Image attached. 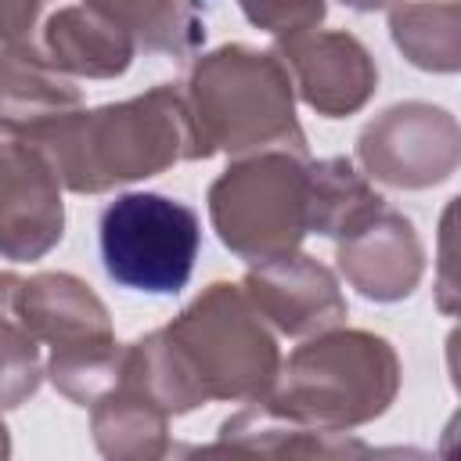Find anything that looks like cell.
Listing matches in <instances>:
<instances>
[{"label": "cell", "instance_id": "1", "mask_svg": "<svg viewBox=\"0 0 461 461\" xmlns=\"http://www.w3.org/2000/svg\"><path fill=\"white\" fill-rule=\"evenodd\" d=\"M58 166V176L76 194H104L119 184L148 180L176 162L209 158L187 94L173 83L151 86L119 104L68 112L29 130Z\"/></svg>", "mask_w": 461, "mask_h": 461}, {"label": "cell", "instance_id": "2", "mask_svg": "<svg viewBox=\"0 0 461 461\" xmlns=\"http://www.w3.org/2000/svg\"><path fill=\"white\" fill-rule=\"evenodd\" d=\"M400 393V357L396 349L360 328H328L281 360L274 389L259 400L267 411L331 429L349 432L382 418Z\"/></svg>", "mask_w": 461, "mask_h": 461}, {"label": "cell", "instance_id": "3", "mask_svg": "<svg viewBox=\"0 0 461 461\" xmlns=\"http://www.w3.org/2000/svg\"><path fill=\"white\" fill-rule=\"evenodd\" d=\"M184 94L209 151L230 158L267 148L306 155V133L295 119V86L274 50L223 43L191 65Z\"/></svg>", "mask_w": 461, "mask_h": 461}, {"label": "cell", "instance_id": "4", "mask_svg": "<svg viewBox=\"0 0 461 461\" xmlns=\"http://www.w3.org/2000/svg\"><path fill=\"white\" fill-rule=\"evenodd\" d=\"M162 331L205 400L256 403L274 389L281 371L277 339L241 285L212 281Z\"/></svg>", "mask_w": 461, "mask_h": 461}, {"label": "cell", "instance_id": "5", "mask_svg": "<svg viewBox=\"0 0 461 461\" xmlns=\"http://www.w3.org/2000/svg\"><path fill=\"white\" fill-rule=\"evenodd\" d=\"M306 155L267 148L234 158L209 187L220 241L249 267L299 252L306 223Z\"/></svg>", "mask_w": 461, "mask_h": 461}, {"label": "cell", "instance_id": "6", "mask_svg": "<svg viewBox=\"0 0 461 461\" xmlns=\"http://www.w3.org/2000/svg\"><path fill=\"white\" fill-rule=\"evenodd\" d=\"M101 263L122 288L176 295L194 270L202 227L198 212L155 191L119 194L101 212Z\"/></svg>", "mask_w": 461, "mask_h": 461}, {"label": "cell", "instance_id": "7", "mask_svg": "<svg viewBox=\"0 0 461 461\" xmlns=\"http://www.w3.org/2000/svg\"><path fill=\"white\" fill-rule=\"evenodd\" d=\"M357 158L364 176L378 184L425 191L454 176L461 162V130L447 108L429 101H403L360 130Z\"/></svg>", "mask_w": 461, "mask_h": 461}, {"label": "cell", "instance_id": "8", "mask_svg": "<svg viewBox=\"0 0 461 461\" xmlns=\"http://www.w3.org/2000/svg\"><path fill=\"white\" fill-rule=\"evenodd\" d=\"M61 176L47 148L18 122L0 119V256L29 263L65 234Z\"/></svg>", "mask_w": 461, "mask_h": 461}, {"label": "cell", "instance_id": "9", "mask_svg": "<svg viewBox=\"0 0 461 461\" xmlns=\"http://www.w3.org/2000/svg\"><path fill=\"white\" fill-rule=\"evenodd\" d=\"M274 54L292 76L295 94L324 119H342L360 112L375 86L378 65L371 50L342 29H310L274 43Z\"/></svg>", "mask_w": 461, "mask_h": 461}, {"label": "cell", "instance_id": "10", "mask_svg": "<svg viewBox=\"0 0 461 461\" xmlns=\"http://www.w3.org/2000/svg\"><path fill=\"white\" fill-rule=\"evenodd\" d=\"M241 292L259 317L288 339H310L346 321V295L335 274L306 252L249 267Z\"/></svg>", "mask_w": 461, "mask_h": 461}, {"label": "cell", "instance_id": "11", "mask_svg": "<svg viewBox=\"0 0 461 461\" xmlns=\"http://www.w3.org/2000/svg\"><path fill=\"white\" fill-rule=\"evenodd\" d=\"M335 263L364 299L400 303L425 274V249L414 223L403 212L382 205L353 234L339 238Z\"/></svg>", "mask_w": 461, "mask_h": 461}, {"label": "cell", "instance_id": "12", "mask_svg": "<svg viewBox=\"0 0 461 461\" xmlns=\"http://www.w3.org/2000/svg\"><path fill=\"white\" fill-rule=\"evenodd\" d=\"M14 313L50 349H76L115 339L101 295L83 277L65 270H43L22 281L14 295Z\"/></svg>", "mask_w": 461, "mask_h": 461}, {"label": "cell", "instance_id": "13", "mask_svg": "<svg viewBox=\"0 0 461 461\" xmlns=\"http://www.w3.org/2000/svg\"><path fill=\"white\" fill-rule=\"evenodd\" d=\"M40 47L50 58V65L65 76L83 79H115L133 61V36L119 29L112 18H104L86 0H65L58 4L40 29Z\"/></svg>", "mask_w": 461, "mask_h": 461}, {"label": "cell", "instance_id": "14", "mask_svg": "<svg viewBox=\"0 0 461 461\" xmlns=\"http://www.w3.org/2000/svg\"><path fill=\"white\" fill-rule=\"evenodd\" d=\"M202 454H267V457H360L371 454L367 443L346 436V432H331V429H317V425H303L292 418H281L274 411H267L259 400L241 407L238 414H230L220 425V439L212 447H202Z\"/></svg>", "mask_w": 461, "mask_h": 461}, {"label": "cell", "instance_id": "15", "mask_svg": "<svg viewBox=\"0 0 461 461\" xmlns=\"http://www.w3.org/2000/svg\"><path fill=\"white\" fill-rule=\"evenodd\" d=\"M83 104L72 76L58 72L40 43L0 50V119L25 130L61 119Z\"/></svg>", "mask_w": 461, "mask_h": 461}, {"label": "cell", "instance_id": "16", "mask_svg": "<svg viewBox=\"0 0 461 461\" xmlns=\"http://www.w3.org/2000/svg\"><path fill=\"white\" fill-rule=\"evenodd\" d=\"M90 432L97 450L112 461H155L173 450L169 414L126 382H115L90 403Z\"/></svg>", "mask_w": 461, "mask_h": 461}, {"label": "cell", "instance_id": "17", "mask_svg": "<svg viewBox=\"0 0 461 461\" xmlns=\"http://www.w3.org/2000/svg\"><path fill=\"white\" fill-rule=\"evenodd\" d=\"M385 198L349 158L306 162V223L324 238H346L367 223Z\"/></svg>", "mask_w": 461, "mask_h": 461}, {"label": "cell", "instance_id": "18", "mask_svg": "<svg viewBox=\"0 0 461 461\" xmlns=\"http://www.w3.org/2000/svg\"><path fill=\"white\" fill-rule=\"evenodd\" d=\"M389 32L400 54L425 72L461 68V4L457 0H407L389 14Z\"/></svg>", "mask_w": 461, "mask_h": 461}, {"label": "cell", "instance_id": "19", "mask_svg": "<svg viewBox=\"0 0 461 461\" xmlns=\"http://www.w3.org/2000/svg\"><path fill=\"white\" fill-rule=\"evenodd\" d=\"M133 36L137 47L158 54H187L205 36L198 0H86Z\"/></svg>", "mask_w": 461, "mask_h": 461}, {"label": "cell", "instance_id": "20", "mask_svg": "<svg viewBox=\"0 0 461 461\" xmlns=\"http://www.w3.org/2000/svg\"><path fill=\"white\" fill-rule=\"evenodd\" d=\"M122 357H126V346H119L115 339L97 342V346L50 349L43 375L54 382L61 396H68L79 407H90L97 396H104L122 378Z\"/></svg>", "mask_w": 461, "mask_h": 461}, {"label": "cell", "instance_id": "21", "mask_svg": "<svg viewBox=\"0 0 461 461\" xmlns=\"http://www.w3.org/2000/svg\"><path fill=\"white\" fill-rule=\"evenodd\" d=\"M43 382L40 339L18 321V313H0V411L25 403Z\"/></svg>", "mask_w": 461, "mask_h": 461}, {"label": "cell", "instance_id": "22", "mask_svg": "<svg viewBox=\"0 0 461 461\" xmlns=\"http://www.w3.org/2000/svg\"><path fill=\"white\" fill-rule=\"evenodd\" d=\"M238 7L245 11V18L256 29H263L277 40L310 32L328 14V0H238Z\"/></svg>", "mask_w": 461, "mask_h": 461}, {"label": "cell", "instance_id": "23", "mask_svg": "<svg viewBox=\"0 0 461 461\" xmlns=\"http://www.w3.org/2000/svg\"><path fill=\"white\" fill-rule=\"evenodd\" d=\"M65 0H0V50L40 43L43 18Z\"/></svg>", "mask_w": 461, "mask_h": 461}, {"label": "cell", "instance_id": "24", "mask_svg": "<svg viewBox=\"0 0 461 461\" xmlns=\"http://www.w3.org/2000/svg\"><path fill=\"white\" fill-rule=\"evenodd\" d=\"M18 285L22 277L11 274V270H0V313H11L14 310V295H18Z\"/></svg>", "mask_w": 461, "mask_h": 461}, {"label": "cell", "instance_id": "25", "mask_svg": "<svg viewBox=\"0 0 461 461\" xmlns=\"http://www.w3.org/2000/svg\"><path fill=\"white\" fill-rule=\"evenodd\" d=\"M342 4L353 7V11H393L403 0H342Z\"/></svg>", "mask_w": 461, "mask_h": 461}]
</instances>
